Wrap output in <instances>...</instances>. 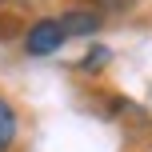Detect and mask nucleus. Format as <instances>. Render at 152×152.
<instances>
[{"instance_id": "1", "label": "nucleus", "mask_w": 152, "mask_h": 152, "mask_svg": "<svg viewBox=\"0 0 152 152\" xmlns=\"http://www.w3.org/2000/svg\"><path fill=\"white\" fill-rule=\"evenodd\" d=\"M60 44H64V32H60V24H56L52 16L36 20L28 28V36H24V52H28V56H48V52H56Z\"/></svg>"}, {"instance_id": "2", "label": "nucleus", "mask_w": 152, "mask_h": 152, "mask_svg": "<svg viewBox=\"0 0 152 152\" xmlns=\"http://www.w3.org/2000/svg\"><path fill=\"white\" fill-rule=\"evenodd\" d=\"M56 24H60L64 40H68V36H92V32L100 28V16L88 12V8H72V12H64Z\"/></svg>"}, {"instance_id": "3", "label": "nucleus", "mask_w": 152, "mask_h": 152, "mask_svg": "<svg viewBox=\"0 0 152 152\" xmlns=\"http://www.w3.org/2000/svg\"><path fill=\"white\" fill-rule=\"evenodd\" d=\"M12 140H16V112H12V104L0 96V152L12 148Z\"/></svg>"}, {"instance_id": "4", "label": "nucleus", "mask_w": 152, "mask_h": 152, "mask_svg": "<svg viewBox=\"0 0 152 152\" xmlns=\"http://www.w3.org/2000/svg\"><path fill=\"white\" fill-rule=\"evenodd\" d=\"M104 60H108V52H104V48H92V52L84 56V68H100Z\"/></svg>"}]
</instances>
